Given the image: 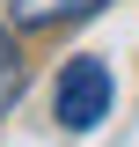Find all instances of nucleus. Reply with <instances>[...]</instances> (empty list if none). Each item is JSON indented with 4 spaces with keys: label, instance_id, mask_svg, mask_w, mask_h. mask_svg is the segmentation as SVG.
Listing matches in <instances>:
<instances>
[{
    "label": "nucleus",
    "instance_id": "nucleus-1",
    "mask_svg": "<svg viewBox=\"0 0 139 147\" xmlns=\"http://www.w3.org/2000/svg\"><path fill=\"white\" fill-rule=\"evenodd\" d=\"M110 103H117V81H110V66L95 52H81V59H66L59 66V81H51V118L66 132H95L110 118Z\"/></svg>",
    "mask_w": 139,
    "mask_h": 147
},
{
    "label": "nucleus",
    "instance_id": "nucleus-2",
    "mask_svg": "<svg viewBox=\"0 0 139 147\" xmlns=\"http://www.w3.org/2000/svg\"><path fill=\"white\" fill-rule=\"evenodd\" d=\"M95 7H110V0H7L15 30H59V22H81Z\"/></svg>",
    "mask_w": 139,
    "mask_h": 147
},
{
    "label": "nucleus",
    "instance_id": "nucleus-3",
    "mask_svg": "<svg viewBox=\"0 0 139 147\" xmlns=\"http://www.w3.org/2000/svg\"><path fill=\"white\" fill-rule=\"evenodd\" d=\"M15 96H22V52H15V37L0 30V118L15 110Z\"/></svg>",
    "mask_w": 139,
    "mask_h": 147
}]
</instances>
